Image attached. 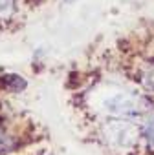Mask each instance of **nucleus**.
Returning <instances> with one entry per match:
<instances>
[{"mask_svg": "<svg viewBox=\"0 0 154 155\" xmlns=\"http://www.w3.org/2000/svg\"><path fill=\"white\" fill-rule=\"evenodd\" d=\"M107 108L112 113L117 115H138L139 110V101L130 97V95H114L112 99L107 101Z\"/></svg>", "mask_w": 154, "mask_h": 155, "instance_id": "f257e3e1", "label": "nucleus"}, {"mask_svg": "<svg viewBox=\"0 0 154 155\" xmlns=\"http://www.w3.org/2000/svg\"><path fill=\"white\" fill-rule=\"evenodd\" d=\"M108 137L112 139L114 144H119V146H128L132 140H134V130L130 126H125V124H110L108 128Z\"/></svg>", "mask_w": 154, "mask_h": 155, "instance_id": "f03ea898", "label": "nucleus"}, {"mask_svg": "<svg viewBox=\"0 0 154 155\" xmlns=\"http://www.w3.org/2000/svg\"><path fill=\"white\" fill-rule=\"evenodd\" d=\"M2 84L8 90H11V91H20V90L26 88L24 79H22V77H19V75H6V77H2Z\"/></svg>", "mask_w": 154, "mask_h": 155, "instance_id": "7ed1b4c3", "label": "nucleus"}, {"mask_svg": "<svg viewBox=\"0 0 154 155\" xmlns=\"http://www.w3.org/2000/svg\"><path fill=\"white\" fill-rule=\"evenodd\" d=\"M15 11V0H0V20H8Z\"/></svg>", "mask_w": 154, "mask_h": 155, "instance_id": "20e7f679", "label": "nucleus"}, {"mask_svg": "<svg viewBox=\"0 0 154 155\" xmlns=\"http://www.w3.org/2000/svg\"><path fill=\"white\" fill-rule=\"evenodd\" d=\"M143 133H145V137L149 139V142L154 144V117L147 120V124L143 126Z\"/></svg>", "mask_w": 154, "mask_h": 155, "instance_id": "39448f33", "label": "nucleus"}]
</instances>
